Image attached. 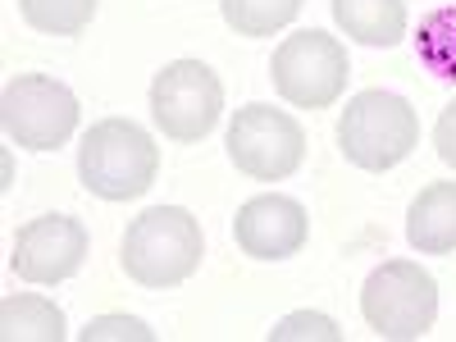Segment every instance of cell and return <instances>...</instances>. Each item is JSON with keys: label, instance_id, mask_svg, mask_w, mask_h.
Returning a JSON list of instances; mask_svg holds the SVG:
<instances>
[{"label": "cell", "instance_id": "obj_1", "mask_svg": "<svg viewBox=\"0 0 456 342\" xmlns=\"http://www.w3.org/2000/svg\"><path fill=\"white\" fill-rule=\"evenodd\" d=\"M206 238L201 219L183 206H151L142 210L119 242L124 274L142 288H178L201 270Z\"/></svg>", "mask_w": 456, "mask_h": 342}, {"label": "cell", "instance_id": "obj_2", "mask_svg": "<svg viewBox=\"0 0 456 342\" xmlns=\"http://www.w3.org/2000/svg\"><path fill=\"white\" fill-rule=\"evenodd\" d=\"M160 174V146L133 119H101L78 146V178L101 201H137Z\"/></svg>", "mask_w": 456, "mask_h": 342}, {"label": "cell", "instance_id": "obj_3", "mask_svg": "<svg viewBox=\"0 0 456 342\" xmlns=\"http://www.w3.org/2000/svg\"><path fill=\"white\" fill-rule=\"evenodd\" d=\"M338 146L356 169L384 174L420 146V114L397 92H361L338 119Z\"/></svg>", "mask_w": 456, "mask_h": 342}, {"label": "cell", "instance_id": "obj_4", "mask_svg": "<svg viewBox=\"0 0 456 342\" xmlns=\"http://www.w3.org/2000/svg\"><path fill=\"white\" fill-rule=\"evenodd\" d=\"M361 315L388 342L425 338L438 320V283L415 260H384L361 288Z\"/></svg>", "mask_w": 456, "mask_h": 342}, {"label": "cell", "instance_id": "obj_5", "mask_svg": "<svg viewBox=\"0 0 456 342\" xmlns=\"http://www.w3.org/2000/svg\"><path fill=\"white\" fill-rule=\"evenodd\" d=\"M270 78L274 92L297 105V110H329L342 92H347L352 78V64H347V46L338 37L306 28V32H292L283 37V46L270 60Z\"/></svg>", "mask_w": 456, "mask_h": 342}, {"label": "cell", "instance_id": "obj_6", "mask_svg": "<svg viewBox=\"0 0 456 342\" xmlns=\"http://www.w3.org/2000/svg\"><path fill=\"white\" fill-rule=\"evenodd\" d=\"M228 160L256 183H283L306 160V133L292 114L251 101L228 124Z\"/></svg>", "mask_w": 456, "mask_h": 342}, {"label": "cell", "instance_id": "obj_7", "mask_svg": "<svg viewBox=\"0 0 456 342\" xmlns=\"http://www.w3.org/2000/svg\"><path fill=\"white\" fill-rule=\"evenodd\" d=\"M224 114V83L215 78V69L201 60H174L156 73L151 83V119L156 128L178 142L192 146L201 142Z\"/></svg>", "mask_w": 456, "mask_h": 342}, {"label": "cell", "instance_id": "obj_8", "mask_svg": "<svg viewBox=\"0 0 456 342\" xmlns=\"http://www.w3.org/2000/svg\"><path fill=\"white\" fill-rule=\"evenodd\" d=\"M0 124L23 151H60L78 133V96L46 73H19L0 96Z\"/></svg>", "mask_w": 456, "mask_h": 342}, {"label": "cell", "instance_id": "obj_9", "mask_svg": "<svg viewBox=\"0 0 456 342\" xmlns=\"http://www.w3.org/2000/svg\"><path fill=\"white\" fill-rule=\"evenodd\" d=\"M87 228L73 215H37L14 233V251H10V270L23 283H64L83 270L87 260Z\"/></svg>", "mask_w": 456, "mask_h": 342}, {"label": "cell", "instance_id": "obj_10", "mask_svg": "<svg viewBox=\"0 0 456 342\" xmlns=\"http://www.w3.org/2000/svg\"><path fill=\"white\" fill-rule=\"evenodd\" d=\"M233 238H238L242 256H251V260H288V256H297L301 247H306L311 215L292 197L265 192V197H251L238 210Z\"/></svg>", "mask_w": 456, "mask_h": 342}, {"label": "cell", "instance_id": "obj_11", "mask_svg": "<svg viewBox=\"0 0 456 342\" xmlns=\"http://www.w3.org/2000/svg\"><path fill=\"white\" fill-rule=\"evenodd\" d=\"M406 242L420 256L456 251V183H429L406 210Z\"/></svg>", "mask_w": 456, "mask_h": 342}, {"label": "cell", "instance_id": "obj_12", "mask_svg": "<svg viewBox=\"0 0 456 342\" xmlns=\"http://www.w3.org/2000/svg\"><path fill=\"white\" fill-rule=\"evenodd\" d=\"M338 28L361 46H397L406 37V5L402 0H333Z\"/></svg>", "mask_w": 456, "mask_h": 342}, {"label": "cell", "instance_id": "obj_13", "mask_svg": "<svg viewBox=\"0 0 456 342\" xmlns=\"http://www.w3.org/2000/svg\"><path fill=\"white\" fill-rule=\"evenodd\" d=\"M0 338L5 342H64V311L51 297L19 292L0 301Z\"/></svg>", "mask_w": 456, "mask_h": 342}, {"label": "cell", "instance_id": "obj_14", "mask_svg": "<svg viewBox=\"0 0 456 342\" xmlns=\"http://www.w3.org/2000/svg\"><path fill=\"white\" fill-rule=\"evenodd\" d=\"M415 60H420L434 78L456 83V5H438L420 19L415 32Z\"/></svg>", "mask_w": 456, "mask_h": 342}, {"label": "cell", "instance_id": "obj_15", "mask_svg": "<svg viewBox=\"0 0 456 342\" xmlns=\"http://www.w3.org/2000/svg\"><path fill=\"white\" fill-rule=\"evenodd\" d=\"M301 5L306 0H219V14L238 37H274L301 14Z\"/></svg>", "mask_w": 456, "mask_h": 342}, {"label": "cell", "instance_id": "obj_16", "mask_svg": "<svg viewBox=\"0 0 456 342\" xmlns=\"http://www.w3.org/2000/svg\"><path fill=\"white\" fill-rule=\"evenodd\" d=\"M19 14L46 37H78L96 19V0H19Z\"/></svg>", "mask_w": 456, "mask_h": 342}, {"label": "cell", "instance_id": "obj_17", "mask_svg": "<svg viewBox=\"0 0 456 342\" xmlns=\"http://www.w3.org/2000/svg\"><path fill=\"white\" fill-rule=\"evenodd\" d=\"M292 338H324V342H338V338H342V329H338L329 315L297 311V315H288V320L270 333V342H292Z\"/></svg>", "mask_w": 456, "mask_h": 342}, {"label": "cell", "instance_id": "obj_18", "mask_svg": "<svg viewBox=\"0 0 456 342\" xmlns=\"http://www.w3.org/2000/svg\"><path fill=\"white\" fill-rule=\"evenodd\" d=\"M105 338H137V342H151L156 333H151L142 320H133V315H101V320H92V324L83 329V342H105Z\"/></svg>", "mask_w": 456, "mask_h": 342}, {"label": "cell", "instance_id": "obj_19", "mask_svg": "<svg viewBox=\"0 0 456 342\" xmlns=\"http://www.w3.org/2000/svg\"><path fill=\"white\" fill-rule=\"evenodd\" d=\"M434 146H438V160L456 169V101L438 114V124H434Z\"/></svg>", "mask_w": 456, "mask_h": 342}]
</instances>
